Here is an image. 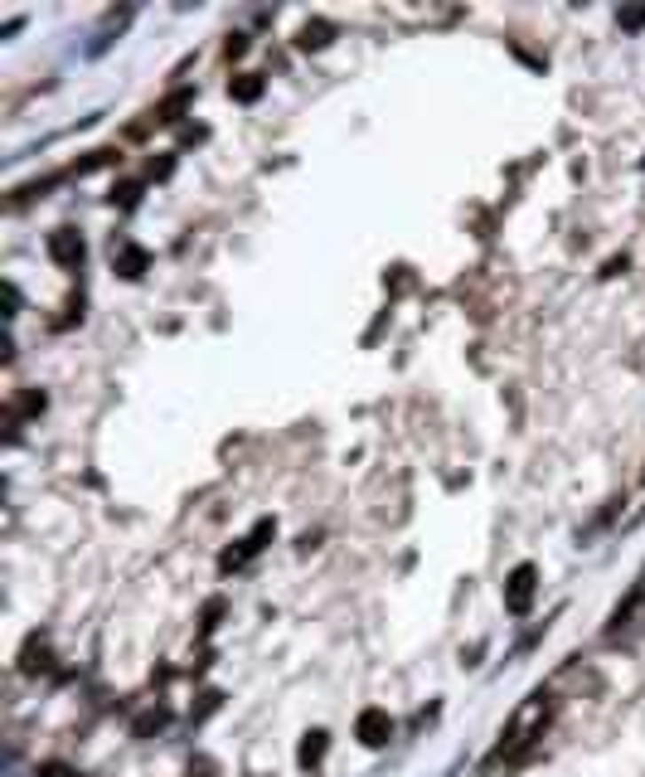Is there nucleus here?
I'll return each mask as SVG.
<instances>
[{
	"label": "nucleus",
	"mask_w": 645,
	"mask_h": 777,
	"mask_svg": "<svg viewBox=\"0 0 645 777\" xmlns=\"http://www.w3.org/2000/svg\"><path fill=\"white\" fill-rule=\"evenodd\" d=\"M534 593H539V568L534 564H519L515 574H509V583H505V607L515 617H524L529 607H534Z\"/></svg>",
	"instance_id": "f257e3e1"
},
{
	"label": "nucleus",
	"mask_w": 645,
	"mask_h": 777,
	"mask_svg": "<svg viewBox=\"0 0 645 777\" xmlns=\"http://www.w3.org/2000/svg\"><path fill=\"white\" fill-rule=\"evenodd\" d=\"M355 739L364 743V749H383V743L393 739V719L389 710H379V704H369V710L355 719Z\"/></svg>",
	"instance_id": "f03ea898"
},
{
	"label": "nucleus",
	"mask_w": 645,
	"mask_h": 777,
	"mask_svg": "<svg viewBox=\"0 0 645 777\" xmlns=\"http://www.w3.org/2000/svg\"><path fill=\"white\" fill-rule=\"evenodd\" d=\"M49 258H54L59 267H83L88 243H83L78 229H54V234H49Z\"/></svg>",
	"instance_id": "7ed1b4c3"
},
{
	"label": "nucleus",
	"mask_w": 645,
	"mask_h": 777,
	"mask_svg": "<svg viewBox=\"0 0 645 777\" xmlns=\"http://www.w3.org/2000/svg\"><path fill=\"white\" fill-rule=\"evenodd\" d=\"M112 267H117L122 277H137L146 273V248H137V243H112Z\"/></svg>",
	"instance_id": "20e7f679"
},
{
	"label": "nucleus",
	"mask_w": 645,
	"mask_h": 777,
	"mask_svg": "<svg viewBox=\"0 0 645 777\" xmlns=\"http://www.w3.org/2000/svg\"><path fill=\"white\" fill-rule=\"evenodd\" d=\"M330 39H335V25H330V20H306L301 35H296V49H306L311 54V49H326Z\"/></svg>",
	"instance_id": "39448f33"
},
{
	"label": "nucleus",
	"mask_w": 645,
	"mask_h": 777,
	"mask_svg": "<svg viewBox=\"0 0 645 777\" xmlns=\"http://www.w3.org/2000/svg\"><path fill=\"white\" fill-rule=\"evenodd\" d=\"M228 98L233 102H257L263 98V74H238L233 83H228Z\"/></svg>",
	"instance_id": "423d86ee"
},
{
	"label": "nucleus",
	"mask_w": 645,
	"mask_h": 777,
	"mask_svg": "<svg viewBox=\"0 0 645 777\" xmlns=\"http://www.w3.org/2000/svg\"><path fill=\"white\" fill-rule=\"evenodd\" d=\"M296 758H301V768H316V763L326 758V729H311L306 739H301V753H296Z\"/></svg>",
	"instance_id": "0eeeda50"
},
{
	"label": "nucleus",
	"mask_w": 645,
	"mask_h": 777,
	"mask_svg": "<svg viewBox=\"0 0 645 777\" xmlns=\"http://www.w3.org/2000/svg\"><path fill=\"white\" fill-rule=\"evenodd\" d=\"M20 670H25V676H35V670H49V646H44V641H29V646H25V661H20Z\"/></svg>",
	"instance_id": "6e6552de"
},
{
	"label": "nucleus",
	"mask_w": 645,
	"mask_h": 777,
	"mask_svg": "<svg viewBox=\"0 0 645 777\" xmlns=\"http://www.w3.org/2000/svg\"><path fill=\"white\" fill-rule=\"evenodd\" d=\"M185 102H190V92H185V88H180V92H170V98H165L161 107H155V122H175V112H180Z\"/></svg>",
	"instance_id": "1a4fd4ad"
},
{
	"label": "nucleus",
	"mask_w": 645,
	"mask_h": 777,
	"mask_svg": "<svg viewBox=\"0 0 645 777\" xmlns=\"http://www.w3.org/2000/svg\"><path fill=\"white\" fill-rule=\"evenodd\" d=\"M165 719H170V714H165V710H151V714H141V719H137V739H146V733H155V729H165Z\"/></svg>",
	"instance_id": "9d476101"
},
{
	"label": "nucleus",
	"mask_w": 645,
	"mask_h": 777,
	"mask_svg": "<svg viewBox=\"0 0 645 777\" xmlns=\"http://www.w3.org/2000/svg\"><path fill=\"white\" fill-rule=\"evenodd\" d=\"M137 194H141V185H137V180H127V185H117V190H112V204L131 210V204H137Z\"/></svg>",
	"instance_id": "9b49d317"
},
{
	"label": "nucleus",
	"mask_w": 645,
	"mask_h": 777,
	"mask_svg": "<svg viewBox=\"0 0 645 777\" xmlns=\"http://www.w3.org/2000/svg\"><path fill=\"white\" fill-rule=\"evenodd\" d=\"M39 777H83V773L68 768V763H59V758H49V763H39Z\"/></svg>",
	"instance_id": "f8f14e48"
},
{
	"label": "nucleus",
	"mask_w": 645,
	"mask_h": 777,
	"mask_svg": "<svg viewBox=\"0 0 645 777\" xmlns=\"http://www.w3.org/2000/svg\"><path fill=\"white\" fill-rule=\"evenodd\" d=\"M617 20H621L626 29H641V25H645V5H636V10H621Z\"/></svg>",
	"instance_id": "ddd939ff"
},
{
	"label": "nucleus",
	"mask_w": 645,
	"mask_h": 777,
	"mask_svg": "<svg viewBox=\"0 0 645 777\" xmlns=\"http://www.w3.org/2000/svg\"><path fill=\"white\" fill-rule=\"evenodd\" d=\"M224 54H228V59H243V54H248V35H233V39L224 44Z\"/></svg>",
	"instance_id": "4468645a"
}]
</instances>
